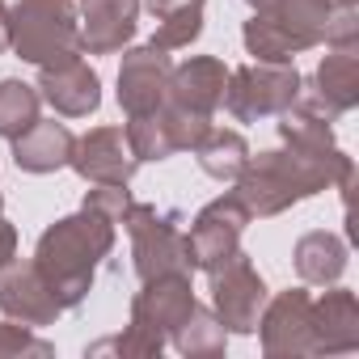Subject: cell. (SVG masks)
Masks as SVG:
<instances>
[{
  "label": "cell",
  "mask_w": 359,
  "mask_h": 359,
  "mask_svg": "<svg viewBox=\"0 0 359 359\" xmlns=\"http://www.w3.org/2000/svg\"><path fill=\"white\" fill-rule=\"evenodd\" d=\"M351 182H355V161L342 148L330 152H304V148H266V152H250L241 177H237V199L245 203L250 220H271L283 216L292 203H304L330 187L342 191V199H351Z\"/></svg>",
  "instance_id": "6da1fadb"
},
{
  "label": "cell",
  "mask_w": 359,
  "mask_h": 359,
  "mask_svg": "<svg viewBox=\"0 0 359 359\" xmlns=\"http://www.w3.org/2000/svg\"><path fill=\"white\" fill-rule=\"evenodd\" d=\"M110 250H114V220L85 203H81V212L60 216L55 224L43 229V237L34 245V266L51 283L64 313L85 304V296L93 292V275H97L102 258H110Z\"/></svg>",
  "instance_id": "7a4b0ae2"
},
{
  "label": "cell",
  "mask_w": 359,
  "mask_h": 359,
  "mask_svg": "<svg viewBox=\"0 0 359 359\" xmlns=\"http://www.w3.org/2000/svg\"><path fill=\"white\" fill-rule=\"evenodd\" d=\"M9 51L34 68H51L81 51V9L76 0H13L9 5Z\"/></svg>",
  "instance_id": "3957f363"
},
{
  "label": "cell",
  "mask_w": 359,
  "mask_h": 359,
  "mask_svg": "<svg viewBox=\"0 0 359 359\" xmlns=\"http://www.w3.org/2000/svg\"><path fill=\"white\" fill-rule=\"evenodd\" d=\"M304 81L296 72V64H241L229 72L224 85V110L237 123H262V118H279L296 97H300Z\"/></svg>",
  "instance_id": "277c9868"
},
{
  "label": "cell",
  "mask_w": 359,
  "mask_h": 359,
  "mask_svg": "<svg viewBox=\"0 0 359 359\" xmlns=\"http://www.w3.org/2000/svg\"><path fill=\"white\" fill-rule=\"evenodd\" d=\"M131 237V266L144 279L165 275V271H191V250L187 233L177 229V212H156V203H135L118 220ZM195 275V271H191Z\"/></svg>",
  "instance_id": "5b68a950"
},
{
  "label": "cell",
  "mask_w": 359,
  "mask_h": 359,
  "mask_svg": "<svg viewBox=\"0 0 359 359\" xmlns=\"http://www.w3.org/2000/svg\"><path fill=\"white\" fill-rule=\"evenodd\" d=\"M208 279H212V313L220 317V325L229 334H254L258 317H262V304L271 296L254 258L245 250H237L224 266L208 271Z\"/></svg>",
  "instance_id": "8992f818"
},
{
  "label": "cell",
  "mask_w": 359,
  "mask_h": 359,
  "mask_svg": "<svg viewBox=\"0 0 359 359\" xmlns=\"http://www.w3.org/2000/svg\"><path fill=\"white\" fill-rule=\"evenodd\" d=\"M250 224V212L245 203L229 191L220 199H212L208 208H199V216L191 220V233H187V250H191V271H216L224 266L237 250H241V233Z\"/></svg>",
  "instance_id": "52a82bcc"
},
{
  "label": "cell",
  "mask_w": 359,
  "mask_h": 359,
  "mask_svg": "<svg viewBox=\"0 0 359 359\" xmlns=\"http://www.w3.org/2000/svg\"><path fill=\"white\" fill-rule=\"evenodd\" d=\"M254 334L262 338V355H271V359L313 355V296L304 287L266 296Z\"/></svg>",
  "instance_id": "ba28073f"
},
{
  "label": "cell",
  "mask_w": 359,
  "mask_h": 359,
  "mask_svg": "<svg viewBox=\"0 0 359 359\" xmlns=\"http://www.w3.org/2000/svg\"><path fill=\"white\" fill-rule=\"evenodd\" d=\"M195 304H199V296H195L191 271H165V275L144 279V287L135 292V300H131V325H144L148 334H156V338L169 342L173 330L191 317Z\"/></svg>",
  "instance_id": "9c48e42d"
},
{
  "label": "cell",
  "mask_w": 359,
  "mask_h": 359,
  "mask_svg": "<svg viewBox=\"0 0 359 359\" xmlns=\"http://www.w3.org/2000/svg\"><path fill=\"white\" fill-rule=\"evenodd\" d=\"M0 313L18 325H30V330H43V325H55L64 304L55 300L51 283L39 275L34 258H13L0 266Z\"/></svg>",
  "instance_id": "30bf717a"
},
{
  "label": "cell",
  "mask_w": 359,
  "mask_h": 359,
  "mask_svg": "<svg viewBox=\"0 0 359 359\" xmlns=\"http://www.w3.org/2000/svg\"><path fill=\"white\" fill-rule=\"evenodd\" d=\"M169 72H173V60L156 43L123 47V64H118V106H123V114L135 118V114H152L156 106H165Z\"/></svg>",
  "instance_id": "8fae6325"
},
{
  "label": "cell",
  "mask_w": 359,
  "mask_h": 359,
  "mask_svg": "<svg viewBox=\"0 0 359 359\" xmlns=\"http://www.w3.org/2000/svg\"><path fill=\"white\" fill-rule=\"evenodd\" d=\"M85 182H110V187H131V177L140 169L127 131L123 127H93L72 144V161H68Z\"/></svg>",
  "instance_id": "7c38bea8"
},
{
  "label": "cell",
  "mask_w": 359,
  "mask_h": 359,
  "mask_svg": "<svg viewBox=\"0 0 359 359\" xmlns=\"http://www.w3.org/2000/svg\"><path fill=\"white\" fill-rule=\"evenodd\" d=\"M34 89L64 118H89L102 106V76L81 55L64 60V64H51V68H39V85Z\"/></svg>",
  "instance_id": "4fadbf2b"
},
{
  "label": "cell",
  "mask_w": 359,
  "mask_h": 359,
  "mask_svg": "<svg viewBox=\"0 0 359 359\" xmlns=\"http://www.w3.org/2000/svg\"><path fill=\"white\" fill-rule=\"evenodd\" d=\"M81 51L89 55H118L131 47L140 26V0H81Z\"/></svg>",
  "instance_id": "5bb4252c"
},
{
  "label": "cell",
  "mask_w": 359,
  "mask_h": 359,
  "mask_svg": "<svg viewBox=\"0 0 359 359\" xmlns=\"http://www.w3.org/2000/svg\"><path fill=\"white\" fill-rule=\"evenodd\" d=\"M224 85H229V68L216 55H191L182 64H173L169 72V93L165 102L177 110H191V114H216L224 102Z\"/></svg>",
  "instance_id": "9a60e30c"
},
{
  "label": "cell",
  "mask_w": 359,
  "mask_h": 359,
  "mask_svg": "<svg viewBox=\"0 0 359 359\" xmlns=\"http://www.w3.org/2000/svg\"><path fill=\"white\" fill-rule=\"evenodd\" d=\"M359 351V300L351 287L330 283L313 300V355H351Z\"/></svg>",
  "instance_id": "2e32d148"
},
{
  "label": "cell",
  "mask_w": 359,
  "mask_h": 359,
  "mask_svg": "<svg viewBox=\"0 0 359 359\" xmlns=\"http://www.w3.org/2000/svg\"><path fill=\"white\" fill-rule=\"evenodd\" d=\"M313 97L334 114H351L359 106V47H330L313 72Z\"/></svg>",
  "instance_id": "e0dca14e"
},
{
  "label": "cell",
  "mask_w": 359,
  "mask_h": 359,
  "mask_svg": "<svg viewBox=\"0 0 359 359\" xmlns=\"http://www.w3.org/2000/svg\"><path fill=\"white\" fill-rule=\"evenodd\" d=\"M9 144H13V165L22 173H55V169H64L72 161L76 135L55 118H39L30 131H22Z\"/></svg>",
  "instance_id": "ac0fdd59"
},
{
  "label": "cell",
  "mask_w": 359,
  "mask_h": 359,
  "mask_svg": "<svg viewBox=\"0 0 359 359\" xmlns=\"http://www.w3.org/2000/svg\"><path fill=\"white\" fill-rule=\"evenodd\" d=\"M346 241L330 229H317V233H304L292 250V266L300 275V283H313V287H330L342 279L346 271Z\"/></svg>",
  "instance_id": "d6986e66"
},
{
  "label": "cell",
  "mask_w": 359,
  "mask_h": 359,
  "mask_svg": "<svg viewBox=\"0 0 359 359\" xmlns=\"http://www.w3.org/2000/svg\"><path fill=\"white\" fill-rule=\"evenodd\" d=\"M262 13L275 22V30L287 39V47L296 55H304V51L325 43V26H330L334 9L325 5V0H275V5L262 9Z\"/></svg>",
  "instance_id": "ffe728a7"
},
{
  "label": "cell",
  "mask_w": 359,
  "mask_h": 359,
  "mask_svg": "<svg viewBox=\"0 0 359 359\" xmlns=\"http://www.w3.org/2000/svg\"><path fill=\"white\" fill-rule=\"evenodd\" d=\"M279 140L292 144V148H304V152H330L338 148L334 144V114L300 89V97L279 114Z\"/></svg>",
  "instance_id": "44dd1931"
},
{
  "label": "cell",
  "mask_w": 359,
  "mask_h": 359,
  "mask_svg": "<svg viewBox=\"0 0 359 359\" xmlns=\"http://www.w3.org/2000/svg\"><path fill=\"white\" fill-rule=\"evenodd\" d=\"M140 5L156 18L152 43L161 51H182L203 34V9L208 0H140Z\"/></svg>",
  "instance_id": "7402d4cb"
},
{
  "label": "cell",
  "mask_w": 359,
  "mask_h": 359,
  "mask_svg": "<svg viewBox=\"0 0 359 359\" xmlns=\"http://www.w3.org/2000/svg\"><path fill=\"white\" fill-rule=\"evenodd\" d=\"M195 161H199V169L208 177H216V182H237L245 161H250V144L233 127H208V135L195 144Z\"/></svg>",
  "instance_id": "603a6c76"
},
{
  "label": "cell",
  "mask_w": 359,
  "mask_h": 359,
  "mask_svg": "<svg viewBox=\"0 0 359 359\" xmlns=\"http://www.w3.org/2000/svg\"><path fill=\"white\" fill-rule=\"evenodd\" d=\"M173 351L177 355H187V359H220L224 346H229V330L220 325V317L203 304L191 309V317L173 330Z\"/></svg>",
  "instance_id": "cb8c5ba5"
},
{
  "label": "cell",
  "mask_w": 359,
  "mask_h": 359,
  "mask_svg": "<svg viewBox=\"0 0 359 359\" xmlns=\"http://www.w3.org/2000/svg\"><path fill=\"white\" fill-rule=\"evenodd\" d=\"M39 89L22 76L0 81V140H18L22 131H30L39 123Z\"/></svg>",
  "instance_id": "d4e9b609"
},
{
  "label": "cell",
  "mask_w": 359,
  "mask_h": 359,
  "mask_svg": "<svg viewBox=\"0 0 359 359\" xmlns=\"http://www.w3.org/2000/svg\"><path fill=\"white\" fill-rule=\"evenodd\" d=\"M165 338L148 334L144 325H127L123 334H110L93 346H85V355H123V359H161Z\"/></svg>",
  "instance_id": "484cf974"
},
{
  "label": "cell",
  "mask_w": 359,
  "mask_h": 359,
  "mask_svg": "<svg viewBox=\"0 0 359 359\" xmlns=\"http://www.w3.org/2000/svg\"><path fill=\"white\" fill-rule=\"evenodd\" d=\"M26 355H34V359H51L55 355V346L47 342V338H39L30 325H18V321H0V359H26Z\"/></svg>",
  "instance_id": "4316f807"
},
{
  "label": "cell",
  "mask_w": 359,
  "mask_h": 359,
  "mask_svg": "<svg viewBox=\"0 0 359 359\" xmlns=\"http://www.w3.org/2000/svg\"><path fill=\"white\" fill-rule=\"evenodd\" d=\"M85 208L110 216L114 224L123 220V212L131 208V191L127 187H110V182H93V191H85Z\"/></svg>",
  "instance_id": "83f0119b"
},
{
  "label": "cell",
  "mask_w": 359,
  "mask_h": 359,
  "mask_svg": "<svg viewBox=\"0 0 359 359\" xmlns=\"http://www.w3.org/2000/svg\"><path fill=\"white\" fill-rule=\"evenodd\" d=\"M325 47H359V9H334L330 13Z\"/></svg>",
  "instance_id": "f1b7e54d"
},
{
  "label": "cell",
  "mask_w": 359,
  "mask_h": 359,
  "mask_svg": "<svg viewBox=\"0 0 359 359\" xmlns=\"http://www.w3.org/2000/svg\"><path fill=\"white\" fill-rule=\"evenodd\" d=\"M18 258V224H9L5 216H0V266Z\"/></svg>",
  "instance_id": "f546056e"
},
{
  "label": "cell",
  "mask_w": 359,
  "mask_h": 359,
  "mask_svg": "<svg viewBox=\"0 0 359 359\" xmlns=\"http://www.w3.org/2000/svg\"><path fill=\"white\" fill-rule=\"evenodd\" d=\"M9 51V5L0 0V55Z\"/></svg>",
  "instance_id": "4dcf8cb0"
},
{
  "label": "cell",
  "mask_w": 359,
  "mask_h": 359,
  "mask_svg": "<svg viewBox=\"0 0 359 359\" xmlns=\"http://www.w3.org/2000/svg\"><path fill=\"white\" fill-rule=\"evenodd\" d=\"M325 5H330V9H355L359 0H325Z\"/></svg>",
  "instance_id": "1f68e13d"
},
{
  "label": "cell",
  "mask_w": 359,
  "mask_h": 359,
  "mask_svg": "<svg viewBox=\"0 0 359 359\" xmlns=\"http://www.w3.org/2000/svg\"><path fill=\"white\" fill-rule=\"evenodd\" d=\"M245 5H250L254 13H262V9H271V5H275V0H245Z\"/></svg>",
  "instance_id": "d6a6232c"
},
{
  "label": "cell",
  "mask_w": 359,
  "mask_h": 359,
  "mask_svg": "<svg viewBox=\"0 0 359 359\" xmlns=\"http://www.w3.org/2000/svg\"><path fill=\"white\" fill-rule=\"evenodd\" d=\"M0 208H5V195H0Z\"/></svg>",
  "instance_id": "836d02e7"
}]
</instances>
